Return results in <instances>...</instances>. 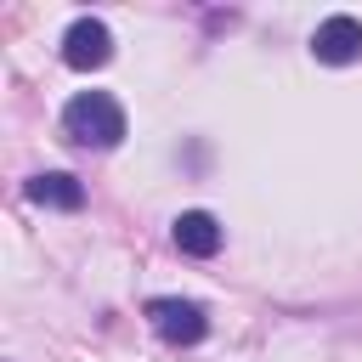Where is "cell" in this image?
Instances as JSON below:
<instances>
[{
	"instance_id": "cell-6",
	"label": "cell",
	"mask_w": 362,
	"mask_h": 362,
	"mask_svg": "<svg viewBox=\"0 0 362 362\" xmlns=\"http://www.w3.org/2000/svg\"><path fill=\"white\" fill-rule=\"evenodd\" d=\"M28 198L45 204V209H79V204H85V187H79V175H68V170H45V175L28 181Z\"/></svg>"
},
{
	"instance_id": "cell-5",
	"label": "cell",
	"mask_w": 362,
	"mask_h": 362,
	"mask_svg": "<svg viewBox=\"0 0 362 362\" xmlns=\"http://www.w3.org/2000/svg\"><path fill=\"white\" fill-rule=\"evenodd\" d=\"M170 238H175V249L181 255H192V260H209V255H221V221L209 215V209H181L175 221H170Z\"/></svg>"
},
{
	"instance_id": "cell-4",
	"label": "cell",
	"mask_w": 362,
	"mask_h": 362,
	"mask_svg": "<svg viewBox=\"0 0 362 362\" xmlns=\"http://www.w3.org/2000/svg\"><path fill=\"white\" fill-rule=\"evenodd\" d=\"M311 57H317V62H328V68L356 62V57H362V23H356L351 11L322 17V23H317V34H311Z\"/></svg>"
},
{
	"instance_id": "cell-2",
	"label": "cell",
	"mask_w": 362,
	"mask_h": 362,
	"mask_svg": "<svg viewBox=\"0 0 362 362\" xmlns=\"http://www.w3.org/2000/svg\"><path fill=\"white\" fill-rule=\"evenodd\" d=\"M147 322H153V334L170 339V345H198V339L209 334V311H204L198 300H181V294L147 300Z\"/></svg>"
},
{
	"instance_id": "cell-1",
	"label": "cell",
	"mask_w": 362,
	"mask_h": 362,
	"mask_svg": "<svg viewBox=\"0 0 362 362\" xmlns=\"http://www.w3.org/2000/svg\"><path fill=\"white\" fill-rule=\"evenodd\" d=\"M62 136L79 141V147H119L124 141V107L107 96V90H79L68 107H62Z\"/></svg>"
},
{
	"instance_id": "cell-3",
	"label": "cell",
	"mask_w": 362,
	"mask_h": 362,
	"mask_svg": "<svg viewBox=\"0 0 362 362\" xmlns=\"http://www.w3.org/2000/svg\"><path fill=\"white\" fill-rule=\"evenodd\" d=\"M62 62L90 74V68H107L113 62V28L102 17H74L68 34H62Z\"/></svg>"
}]
</instances>
